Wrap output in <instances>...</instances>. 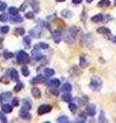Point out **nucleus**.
<instances>
[{
  "instance_id": "f257e3e1",
  "label": "nucleus",
  "mask_w": 116,
  "mask_h": 123,
  "mask_svg": "<svg viewBox=\"0 0 116 123\" xmlns=\"http://www.w3.org/2000/svg\"><path fill=\"white\" fill-rule=\"evenodd\" d=\"M102 85H103V82H102V80L100 78H98V77H94V78H92L91 83H90L91 89L98 91V90L101 89Z\"/></svg>"
},
{
  "instance_id": "f03ea898",
  "label": "nucleus",
  "mask_w": 116,
  "mask_h": 123,
  "mask_svg": "<svg viewBox=\"0 0 116 123\" xmlns=\"http://www.w3.org/2000/svg\"><path fill=\"white\" fill-rule=\"evenodd\" d=\"M16 59H17L18 64H28L30 62V55L26 51L21 50V51H18Z\"/></svg>"
},
{
  "instance_id": "7ed1b4c3",
  "label": "nucleus",
  "mask_w": 116,
  "mask_h": 123,
  "mask_svg": "<svg viewBox=\"0 0 116 123\" xmlns=\"http://www.w3.org/2000/svg\"><path fill=\"white\" fill-rule=\"evenodd\" d=\"M51 106L49 105H42L39 107L38 109V114L39 115H43V114H46V113H49L50 111H51Z\"/></svg>"
},
{
  "instance_id": "20e7f679",
  "label": "nucleus",
  "mask_w": 116,
  "mask_h": 123,
  "mask_svg": "<svg viewBox=\"0 0 116 123\" xmlns=\"http://www.w3.org/2000/svg\"><path fill=\"white\" fill-rule=\"evenodd\" d=\"M19 115H21V117L22 119H25V120H30L31 119V114L29 113L28 109H26V108H22V109L19 111Z\"/></svg>"
},
{
  "instance_id": "39448f33",
  "label": "nucleus",
  "mask_w": 116,
  "mask_h": 123,
  "mask_svg": "<svg viewBox=\"0 0 116 123\" xmlns=\"http://www.w3.org/2000/svg\"><path fill=\"white\" fill-rule=\"evenodd\" d=\"M86 111H87V114L89 115V116L93 117V116H94V115L96 114V107H95V105H93V104H90V105H88Z\"/></svg>"
},
{
  "instance_id": "423d86ee",
  "label": "nucleus",
  "mask_w": 116,
  "mask_h": 123,
  "mask_svg": "<svg viewBox=\"0 0 116 123\" xmlns=\"http://www.w3.org/2000/svg\"><path fill=\"white\" fill-rule=\"evenodd\" d=\"M53 39L54 41L56 42V43H58L61 39H62V35H61V31L60 30H56L53 32Z\"/></svg>"
},
{
  "instance_id": "0eeeda50",
  "label": "nucleus",
  "mask_w": 116,
  "mask_h": 123,
  "mask_svg": "<svg viewBox=\"0 0 116 123\" xmlns=\"http://www.w3.org/2000/svg\"><path fill=\"white\" fill-rule=\"evenodd\" d=\"M32 56H33V59H34L35 61H40L42 57H43L42 53H41L40 51H38V48H37V47L33 50V52H32Z\"/></svg>"
},
{
  "instance_id": "6e6552de",
  "label": "nucleus",
  "mask_w": 116,
  "mask_h": 123,
  "mask_svg": "<svg viewBox=\"0 0 116 123\" xmlns=\"http://www.w3.org/2000/svg\"><path fill=\"white\" fill-rule=\"evenodd\" d=\"M9 76H10L11 79L14 80V81H18V73L15 69H11L9 71Z\"/></svg>"
},
{
  "instance_id": "1a4fd4ad",
  "label": "nucleus",
  "mask_w": 116,
  "mask_h": 123,
  "mask_svg": "<svg viewBox=\"0 0 116 123\" xmlns=\"http://www.w3.org/2000/svg\"><path fill=\"white\" fill-rule=\"evenodd\" d=\"M97 32L100 34H104V35H111V31L109 29L105 28V27H101V28H98Z\"/></svg>"
},
{
  "instance_id": "9d476101",
  "label": "nucleus",
  "mask_w": 116,
  "mask_h": 123,
  "mask_svg": "<svg viewBox=\"0 0 116 123\" xmlns=\"http://www.w3.org/2000/svg\"><path fill=\"white\" fill-rule=\"evenodd\" d=\"M45 82V78L42 75H38L37 77H35V78L32 80V83L33 84H36V83H43Z\"/></svg>"
},
{
  "instance_id": "9b49d317",
  "label": "nucleus",
  "mask_w": 116,
  "mask_h": 123,
  "mask_svg": "<svg viewBox=\"0 0 116 123\" xmlns=\"http://www.w3.org/2000/svg\"><path fill=\"white\" fill-rule=\"evenodd\" d=\"M32 94L35 98H41V90L37 87H34L32 89Z\"/></svg>"
},
{
  "instance_id": "f8f14e48",
  "label": "nucleus",
  "mask_w": 116,
  "mask_h": 123,
  "mask_svg": "<svg viewBox=\"0 0 116 123\" xmlns=\"http://www.w3.org/2000/svg\"><path fill=\"white\" fill-rule=\"evenodd\" d=\"M1 110L3 113H10L11 111H12V107L10 105H7V104H4V105H2Z\"/></svg>"
},
{
  "instance_id": "ddd939ff",
  "label": "nucleus",
  "mask_w": 116,
  "mask_h": 123,
  "mask_svg": "<svg viewBox=\"0 0 116 123\" xmlns=\"http://www.w3.org/2000/svg\"><path fill=\"white\" fill-rule=\"evenodd\" d=\"M36 31H37V29L31 30V31H30V35L33 36V37H35V38H39V37L41 36V30H39L38 32H36Z\"/></svg>"
},
{
  "instance_id": "4468645a",
  "label": "nucleus",
  "mask_w": 116,
  "mask_h": 123,
  "mask_svg": "<svg viewBox=\"0 0 116 123\" xmlns=\"http://www.w3.org/2000/svg\"><path fill=\"white\" fill-rule=\"evenodd\" d=\"M86 119H87L86 114H84V113H82V114H79V116H77V118H76V122L84 123V122H86Z\"/></svg>"
},
{
  "instance_id": "2eb2a0df",
  "label": "nucleus",
  "mask_w": 116,
  "mask_h": 123,
  "mask_svg": "<svg viewBox=\"0 0 116 123\" xmlns=\"http://www.w3.org/2000/svg\"><path fill=\"white\" fill-rule=\"evenodd\" d=\"M103 18H104V17L102 14H97V15H95V17L92 18V21L94 23H100V22L103 21Z\"/></svg>"
},
{
  "instance_id": "dca6fc26",
  "label": "nucleus",
  "mask_w": 116,
  "mask_h": 123,
  "mask_svg": "<svg viewBox=\"0 0 116 123\" xmlns=\"http://www.w3.org/2000/svg\"><path fill=\"white\" fill-rule=\"evenodd\" d=\"M22 105H24V108H26V109L30 110L31 108H32V105H31V101L29 98H25L24 101H22Z\"/></svg>"
},
{
  "instance_id": "f3484780",
  "label": "nucleus",
  "mask_w": 116,
  "mask_h": 123,
  "mask_svg": "<svg viewBox=\"0 0 116 123\" xmlns=\"http://www.w3.org/2000/svg\"><path fill=\"white\" fill-rule=\"evenodd\" d=\"M49 85L56 88V87H58V86H60V81H59L58 79H53V80H51V81H50Z\"/></svg>"
},
{
  "instance_id": "a211bd4d",
  "label": "nucleus",
  "mask_w": 116,
  "mask_h": 123,
  "mask_svg": "<svg viewBox=\"0 0 116 123\" xmlns=\"http://www.w3.org/2000/svg\"><path fill=\"white\" fill-rule=\"evenodd\" d=\"M62 99L64 102H66V103H70V101H71V94L68 93V92L62 94Z\"/></svg>"
},
{
  "instance_id": "6ab92c4d",
  "label": "nucleus",
  "mask_w": 116,
  "mask_h": 123,
  "mask_svg": "<svg viewBox=\"0 0 116 123\" xmlns=\"http://www.w3.org/2000/svg\"><path fill=\"white\" fill-rule=\"evenodd\" d=\"M111 4L110 3V0H101L99 3H98V5L100 6V7H105V6H109Z\"/></svg>"
},
{
  "instance_id": "aec40b11",
  "label": "nucleus",
  "mask_w": 116,
  "mask_h": 123,
  "mask_svg": "<svg viewBox=\"0 0 116 123\" xmlns=\"http://www.w3.org/2000/svg\"><path fill=\"white\" fill-rule=\"evenodd\" d=\"M71 89H72V87H71L70 84L65 83V84H63V85H62V90L65 91V92H70Z\"/></svg>"
},
{
  "instance_id": "412c9836",
  "label": "nucleus",
  "mask_w": 116,
  "mask_h": 123,
  "mask_svg": "<svg viewBox=\"0 0 116 123\" xmlns=\"http://www.w3.org/2000/svg\"><path fill=\"white\" fill-rule=\"evenodd\" d=\"M22 20H24V18H22L21 15H14V18H12L11 22L12 23H21Z\"/></svg>"
},
{
  "instance_id": "4be33fe9",
  "label": "nucleus",
  "mask_w": 116,
  "mask_h": 123,
  "mask_svg": "<svg viewBox=\"0 0 116 123\" xmlns=\"http://www.w3.org/2000/svg\"><path fill=\"white\" fill-rule=\"evenodd\" d=\"M44 73H45V75H46V76L51 77V76H53V75H54V70L47 68V69H45V70H44Z\"/></svg>"
},
{
  "instance_id": "5701e85b",
  "label": "nucleus",
  "mask_w": 116,
  "mask_h": 123,
  "mask_svg": "<svg viewBox=\"0 0 116 123\" xmlns=\"http://www.w3.org/2000/svg\"><path fill=\"white\" fill-rule=\"evenodd\" d=\"M57 122H62V123H68L69 120H68V118L66 116H60V117H58L57 119Z\"/></svg>"
},
{
  "instance_id": "b1692460",
  "label": "nucleus",
  "mask_w": 116,
  "mask_h": 123,
  "mask_svg": "<svg viewBox=\"0 0 116 123\" xmlns=\"http://www.w3.org/2000/svg\"><path fill=\"white\" fill-rule=\"evenodd\" d=\"M79 65H80V67H83V68H86L89 63L88 62H86V60H84V56H80V62H79Z\"/></svg>"
},
{
  "instance_id": "393cba45",
  "label": "nucleus",
  "mask_w": 116,
  "mask_h": 123,
  "mask_svg": "<svg viewBox=\"0 0 116 123\" xmlns=\"http://www.w3.org/2000/svg\"><path fill=\"white\" fill-rule=\"evenodd\" d=\"M24 42H25L26 48H30L31 47V39H30V37H25L24 38Z\"/></svg>"
},
{
  "instance_id": "a878e982",
  "label": "nucleus",
  "mask_w": 116,
  "mask_h": 123,
  "mask_svg": "<svg viewBox=\"0 0 116 123\" xmlns=\"http://www.w3.org/2000/svg\"><path fill=\"white\" fill-rule=\"evenodd\" d=\"M9 13L11 15H17L18 14V9L15 7H9Z\"/></svg>"
},
{
  "instance_id": "bb28decb",
  "label": "nucleus",
  "mask_w": 116,
  "mask_h": 123,
  "mask_svg": "<svg viewBox=\"0 0 116 123\" xmlns=\"http://www.w3.org/2000/svg\"><path fill=\"white\" fill-rule=\"evenodd\" d=\"M37 48H42V49H47L49 46H48V44L47 43H44V42H41V43H39V44H37V46H36Z\"/></svg>"
},
{
  "instance_id": "cd10ccee",
  "label": "nucleus",
  "mask_w": 116,
  "mask_h": 123,
  "mask_svg": "<svg viewBox=\"0 0 116 123\" xmlns=\"http://www.w3.org/2000/svg\"><path fill=\"white\" fill-rule=\"evenodd\" d=\"M61 14H62L63 17H65V18H71L72 17L71 11H69V10H63L62 12H61Z\"/></svg>"
},
{
  "instance_id": "c85d7f7f",
  "label": "nucleus",
  "mask_w": 116,
  "mask_h": 123,
  "mask_svg": "<svg viewBox=\"0 0 116 123\" xmlns=\"http://www.w3.org/2000/svg\"><path fill=\"white\" fill-rule=\"evenodd\" d=\"M21 73H22V75L24 76H29L30 75V71H29V69H28V67H22L21 68Z\"/></svg>"
},
{
  "instance_id": "c756f323",
  "label": "nucleus",
  "mask_w": 116,
  "mask_h": 123,
  "mask_svg": "<svg viewBox=\"0 0 116 123\" xmlns=\"http://www.w3.org/2000/svg\"><path fill=\"white\" fill-rule=\"evenodd\" d=\"M8 31H9V27L8 26H3L0 28V32H1L2 34H6V33H8Z\"/></svg>"
},
{
  "instance_id": "7c9ffc66",
  "label": "nucleus",
  "mask_w": 116,
  "mask_h": 123,
  "mask_svg": "<svg viewBox=\"0 0 116 123\" xmlns=\"http://www.w3.org/2000/svg\"><path fill=\"white\" fill-rule=\"evenodd\" d=\"M68 108H69V110H70L72 113H75V112H76L77 107H76V105H74V104H69Z\"/></svg>"
},
{
  "instance_id": "2f4dec72",
  "label": "nucleus",
  "mask_w": 116,
  "mask_h": 123,
  "mask_svg": "<svg viewBox=\"0 0 116 123\" xmlns=\"http://www.w3.org/2000/svg\"><path fill=\"white\" fill-rule=\"evenodd\" d=\"M22 88H24V84L21 83V82H18L16 84V86L14 87V91H19V90H21Z\"/></svg>"
},
{
  "instance_id": "473e14b6",
  "label": "nucleus",
  "mask_w": 116,
  "mask_h": 123,
  "mask_svg": "<svg viewBox=\"0 0 116 123\" xmlns=\"http://www.w3.org/2000/svg\"><path fill=\"white\" fill-rule=\"evenodd\" d=\"M0 97H1L2 99H7V98H11V93L10 92H4V93H2V95H0Z\"/></svg>"
},
{
  "instance_id": "72a5a7b5",
  "label": "nucleus",
  "mask_w": 116,
  "mask_h": 123,
  "mask_svg": "<svg viewBox=\"0 0 116 123\" xmlns=\"http://www.w3.org/2000/svg\"><path fill=\"white\" fill-rule=\"evenodd\" d=\"M15 33L17 34V35H24L25 34V29L24 28H16V30H15Z\"/></svg>"
},
{
  "instance_id": "f704fd0d",
  "label": "nucleus",
  "mask_w": 116,
  "mask_h": 123,
  "mask_svg": "<svg viewBox=\"0 0 116 123\" xmlns=\"http://www.w3.org/2000/svg\"><path fill=\"white\" fill-rule=\"evenodd\" d=\"M0 21L1 22H7L8 21V15H7L6 13H2L1 15H0Z\"/></svg>"
},
{
  "instance_id": "c9c22d12",
  "label": "nucleus",
  "mask_w": 116,
  "mask_h": 123,
  "mask_svg": "<svg viewBox=\"0 0 116 123\" xmlns=\"http://www.w3.org/2000/svg\"><path fill=\"white\" fill-rule=\"evenodd\" d=\"M3 55H4L5 59H11V57L13 56V53H11V52H9V51H5Z\"/></svg>"
},
{
  "instance_id": "e433bc0d",
  "label": "nucleus",
  "mask_w": 116,
  "mask_h": 123,
  "mask_svg": "<svg viewBox=\"0 0 116 123\" xmlns=\"http://www.w3.org/2000/svg\"><path fill=\"white\" fill-rule=\"evenodd\" d=\"M0 121H2V122H6V117L3 115V112H0Z\"/></svg>"
},
{
  "instance_id": "4c0bfd02",
  "label": "nucleus",
  "mask_w": 116,
  "mask_h": 123,
  "mask_svg": "<svg viewBox=\"0 0 116 123\" xmlns=\"http://www.w3.org/2000/svg\"><path fill=\"white\" fill-rule=\"evenodd\" d=\"M26 18H34V12H26Z\"/></svg>"
},
{
  "instance_id": "58836bf2",
  "label": "nucleus",
  "mask_w": 116,
  "mask_h": 123,
  "mask_svg": "<svg viewBox=\"0 0 116 123\" xmlns=\"http://www.w3.org/2000/svg\"><path fill=\"white\" fill-rule=\"evenodd\" d=\"M12 106L13 107L18 106V98H13L12 99Z\"/></svg>"
},
{
  "instance_id": "ea45409f",
  "label": "nucleus",
  "mask_w": 116,
  "mask_h": 123,
  "mask_svg": "<svg viewBox=\"0 0 116 123\" xmlns=\"http://www.w3.org/2000/svg\"><path fill=\"white\" fill-rule=\"evenodd\" d=\"M6 3H4V2H2V3H0V10H4L5 8H6Z\"/></svg>"
},
{
  "instance_id": "a19ab883",
  "label": "nucleus",
  "mask_w": 116,
  "mask_h": 123,
  "mask_svg": "<svg viewBox=\"0 0 116 123\" xmlns=\"http://www.w3.org/2000/svg\"><path fill=\"white\" fill-rule=\"evenodd\" d=\"M82 1H83V0H72V2L74 3V4H79V3H80Z\"/></svg>"
},
{
  "instance_id": "79ce46f5",
  "label": "nucleus",
  "mask_w": 116,
  "mask_h": 123,
  "mask_svg": "<svg viewBox=\"0 0 116 123\" xmlns=\"http://www.w3.org/2000/svg\"><path fill=\"white\" fill-rule=\"evenodd\" d=\"M51 92H52V93H53L54 95H58V91H57V90H54V89H52V90H51Z\"/></svg>"
},
{
  "instance_id": "37998d69",
  "label": "nucleus",
  "mask_w": 116,
  "mask_h": 123,
  "mask_svg": "<svg viewBox=\"0 0 116 123\" xmlns=\"http://www.w3.org/2000/svg\"><path fill=\"white\" fill-rule=\"evenodd\" d=\"M25 8H26V3L22 6H21V10H25Z\"/></svg>"
},
{
  "instance_id": "c03bdc74",
  "label": "nucleus",
  "mask_w": 116,
  "mask_h": 123,
  "mask_svg": "<svg viewBox=\"0 0 116 123\" xmlns=\"http://www.w3.org/2000/svg\"><path fill=\"white\" fill-rule=\"evenodd\" d=\"M87 2H88V3H92L93 0H87Z\"/></svg>"
},
{
  "instance_id": "a18cd8bd",
  "label": "nucleus",
  "mask_w": 116,
  "mask_h": 123,
  "mask_svg": "<svg viewBox=\"0 0 116 123\" xmlns=\"http://www.w3.org/2000/svg\"><path fill=\"white\" fill-rule=\"evenodd\" d=\"M57 1H63V0H57Z\"/></svg>"
},
{
  "instance_id": "49530a36",
  "label": "nucleus",
  "mask_w": 116,
  "mask_h": 123,
  "mask_svg": "<svg viewBox=\"0 0 116 123\" xmlns=\"http://www.w3.org/2000/svg\"><path fill=\"white\" fill-rule=\"evenodd\" d=\"M1 99H2V98H1V97H0V101H1Z\"/></svg>"
},
{
  "instance_id": "de8ad7c7",
  "label": "nucleus",
  "mask_w": 116,
  "mask_h": 123,
  "mask_svg": "<svg viewBox=\"0 0 116 123\" xmlns=\"http://www.w3.org/2000/svg\"><path fill=\"white\" fill-rule=\"evenodd\" d=\"M115 3H116V0H115Z\"/></svg>"
}]
</instances>
